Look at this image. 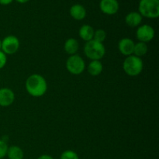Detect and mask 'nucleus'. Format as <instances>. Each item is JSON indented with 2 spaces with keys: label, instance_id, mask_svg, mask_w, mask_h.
I'll list each match as a JSON object with an SVG mask.
<instances>
[{
  "label": "nucleus",
  "instance_id": "f257e3e1",
  "mask_svg": "<svg viewBox=\"0 0 159 159\" xmlns=\"http://www.w3.org/2000/svg\"><path fill=\"white\" fill-rule=\"evenodd\" d=\"M26 90L31 96L40 97L46 93L48 83L44 78L39 74H33L26 79Z\"/></svg>",
  "mask_w": 159,
  "mask_h": 159
},
{
  "label": "nucleus",
  "instance_id": "f03ea898",
  "mask_svg": "<svg viewBox=\"0 0 159 159\" xmlns=\"http://www.w3.org/2000/svg\"><path fill=\"white\" fill-rule=\"evenodd\" d=\"M84 53L90 60L100 61L105 55L106 48L102 43L92 40L85 43Z\"/></svg>",
  "mask_w": 159,
  "mask_h": 159
},
{
  "label": "nucleus",
  "instance_id": "7ed1b4c3",
  "mask_svg": "<svg viewBox=\"0 0 159 159\" xmlns=\"http://www.w3.org/2000/svg\"><path fill=\"white\" fill-rule=\"evenodd\" d=\"M138 12L142 17L156 19L159 16V0H140Z\"/></svg>",
  "mask_w": 159,
  "mask_h": 159
},
{
  "label": "nucleus",
  "instance_id": "20e7f679",
  "mask_svg": "<svg viewBox=\"0 0 159 159\" xmlns=\"http://www.w3.org/2000/svg\"><path fill=\"white\" fill-rule=\"evenodd\" d=\"M124 71L127 75L134 76L139 75L144 68V63L141 57H136L134 55L127 56L123 63Z\"/></svg>",
  "mask_w": 159,
  "mask_h": 159
},
{
  "label": "nucleus",
  "instance_id": "39448f33",
  "mask_svg": "<svg viewBox=\"0 0 159 159\" xmlns=\"http://www.w3.org/2000/svg\"><path fill=\"white\" fill-rule=\"evenodd\" d=\"M66 68L71 74L78 75L84 71L85 68V63L83 58L76 54L68 57L66 61Z\"/></svg>",
  "mask_w": 159,
  "mask_h": 159
},
{
  "label": "nucleus",
  "instance_id": "423d86ee",
  "mask_svg": "<svg viewBox=\"0 0 159 159\" xmlns=\"http://www.w3.org/2000/svg\"><path fill=\"white\" fill-rule=\"evenodd\" d=\"M20 48V40L16 36H6L2 40L1 51L6 55H11L16 52Z\"/></svg>",
  "mask_w": 159,
  "mask_h": 159
},
{
  "label": "nucleus",
  "instance_id": "0eeeda50",
  "mask_svg": "<svg viewBox=\"0 0 159 159\" xmlns=\"http://www.w3.org/2000/svg\"><path fill=\"white\" fill-rule=\"evenodd\" d=\"M155 30L152 26L148 24H144L140 26L136 31V37L140 42H144L147 43L148 42L153 40L155 37Z\"/></svg>",
  "mask_w": 159,
  "mask_h": 159
},
{
  "label": "nucleus",
  "instance_id": "6e6552de",
  "mask_svg": "<svg viewBox=\"0 0 159 159\" xmlns=\"http://www.w3.org/2000/svg\"><path fill=\"white\" fill-rule=\"evenodd\" d=\"M120 8L117 0H100L99 9L107 15H114L118 12Z\"/></svg>",
  "mask_w": 159,
  "mask_h": 159
},
{
  "label": "nucleus",
  "instance_id": "1a4fd4ad",
  "mask_svg": "<svg viewBox=\"0 0 159 159\" xmlns=\"http://www.w3.org/2000/svg\"><path fill=\"white\" fill-rule=\"evenodd\" d=\"M15 100L13 91L9 88L0 89V107H8L12 105Z\"/></svg>",
  "mask_w": 159,
  "mask_h": 159
},
{
  "label": "nucleus",
  "instance_id": "9d476101",
  "mask_svg": "<svg viewBox=\"0 0 159 159\" xmlns=\"http://www.w3.org/2000/svg\"><path fill=\"white\" fill-rule=\"evenodd\" d=\"M134 42L133 40L130 38H123L121 39L118 43V49L119 51L123 54V55L130 56L133 54L134 48Z\"/></svg>",
  "mask_w": 159,
  "mask_h": 159
},
{
  "label": "nucleus",
  "instance_id": "9b49d317",
  "mask_svg": "<svg viewBox=\"0 0 159 159\" xmlns=\"http://www.w3.org/2000/svg\"><path fill=\"white\" fill-rule=\"evenodd\" d=\"M69 13L75 20H82L86 16V9L82 5L75 4L70 8Z\"/></svg>",
  "mask_w": 159,
  "mask_h": 159
},
{
  "label": "nucleus",
  "instance_id": "f8f14e48",
  "mask_svg": "<svg viewBox=\"0 0 159 159\" xmlns=\"http://www.w3.org/2000/svg\"><path fill=\"white\" fill-rule=\"evenodd\" d=\"M143 17L138 12H130L125 16V23L130 27L138 26L142 22Z\"/></svg>",
  "mask_w": 159,
  "mask_h": 159
},
{
  "label": "nucleus",
  "instance_id": "ddd939ff",
  "mask_svg": "<svg viewBox=\"0 0 159 159\" xmlns=\"http://www.w3.org/2000/svg\"><path fill=\"white\" fill-rule=\"evenodd\" d=\"M94 29L93 26L89 24H84L80 27L79 31V37L84 41L88 42L93 39V35H94Z\"/></svg>",
  "mask_w": 159,
  "mask_h": 159
},
{
  "label": "nucleus",
  "instance_id": "4468645a",
  "mask_svg": "<svg viewBox=\"0 0 159 159\" xmlns=\"http://www.w3.org/2000/svg\"><path fill=\"white\" fill-rule=\"evenodd\" d=\"M79 48V42L75 38H69L65 41L64 44V50L67 54L71 55L76 54Z\"/></svg>",
  "mask_w": 159,
  "mask_h": 159
},
{
  "label": "nucleus",
  "instance_id": "2eb2a0df",
  "mask_svg": "<svg viewBox=\"0 0 159 159\" xmlns=\"http://www.w3.org/2000/svg\"><path fill=\"white\" fill-rule=\"evenodd\" d=\"M88 72L92 76H98L102 73L103 65L100 61H91L88 65Z\"/></svg>",
  "mask_w": 159,
  "mask_h": 159
},
{
  "label": "nucleus",
  "instance_id": "dca6fc26",
  "mask_svg": "<svg viewBox=\"0 0 159 159\" xmlns=\"http://www.w3.org/2000/svg\"><path fill=\"white\" fill-rule=\"evenodd\" d=\"M6 156L9 159H23L24 152L23 149L16 145H12L8 148Z\"/></svg>",
  "mask_w": 159,
  "mask_h": 159
},
{
  "label": "nucleus",
  "instance_id": "f3484780",
  "mask_svg": "<svg viewBox=\"0 0 159 159\" xmlns=\"http://www.w3.org/2000/svg\"><path fill=\"white\" fill-rule=\"evenodd\" d=\"M148 50V47L147 43L139 41L134 44L133 55L138 57H141L147 54Z\"/></svg>",
  "mask_w": 159,
  "mask_h": 159
},
{
  "label": "nucleus",
  "instance_id": "a211bd4d",
  "mask_svg": "<svg viewBox=\"0 0 159 159\" xmlns=\"http://www.w3.org/2000/svg\"><path fill=\"white\" fill-rule=\"evenodd\" d=\"M106 38H107V33H106L105 30L102 29H99L94 31V35H93V40L99 42V43H103Z\"/></svg>",
  "mask_w": 159,
  "mask_h": 159
},
{
  "label": "nucleus",
  "instance_id": "6ab92c4d",
  "mask_svg": "<svg viewBox=\"0 0 159 159\" xmlns=\"http://www.w3.org/2000/svg\"><path fill=\"white\" fill-rule=\"evenodd\" d=\"M60 159H79V155L72 150H66L61 155Z\"/></svg>",
  "mask_w": 159,
  "mask_h": 159
},
{
  "label": "nucleus",
  "instance_id": "aec40b11",
  "mask_svg": "<svg viewBox=\"0 0 159 159\" xmlns=\"http://www.w3.org/2000/svg\"><path fill=\"white\" fill-rule=\"evenodd\" d=\"M8 148H9V146H8L6 141L0 139V159H2L6 156Z\"/></svg>",
  "mask_w": 159,
  "mask_h": 159
},
{
  "label": "nucleus",
  "instance_id": "412c9836",
  "mask_svg": "<svg viewBox=\"0 0 159 159\" xmlns=\"http://www.w3.org/2000/svg\"><path fill=\"white\" fill-rule=\"evenodd\" d=\"M6 62H7V56L2 51H0V70L6 66Z\"/></svg>",
  "mask_w": 159,
  "mask_h": 159
},
{
  "label": "nucleus",
  "instance_id": "4be33fe9",
  "mask_svg": "<svg viewBox=\"0 0 159 159\" xmlns=\"http://www.w3.org/2000/svg\"><path fill=\"white\" fill-rule=\"evenodd\" d=\"M13 0H0V5L2 6H8V5L11 4Z\"/></svg>",
  "mask_w": 159,
  "mask_h": 159
},
{
  "label": "nucleus",
  "instance_id": "5701e85b",
  "mask_svg": "<svg viewBox=\"0 0 159 159\" xmlns=\"http://www.w3.org/2000/svg\"><path fill=\"white\" fill-rule=\"evenodd\" d=\"M37 159H54V158L49 155H42L39 156Z\"/></svg>",
  "mask_w": 159,
  "mask_h": 159
},
{
  "label": "nucleus",
  "instance_id": "b1692460",
  "mask_svg": "<svg viewBox=\"0 0 159 159\" xmlns=\"http://www.w3.org/2000/svg\"><path fill=\"white\" fill-rule=\"evenodd\" d=\"M16 2H18L19 3H22V4H24V3H26L27 2H29L30 0H16Z\"/></svg>",
  "mask_w": 159,
  "mask_h": 159
},
{
  "label": "nucleus",
  "instance_id": "393cba45",
  "mask_svg": "<svg viewBox=\"0 0 159 159\" xmlns=\"http://www.w3.org/2000/svg\"><path fill=\"white\" fill-rule=\"evenodd\" d=\"M1 48H2V40L0 39V51H1Z\"/></svg>",
  "mask_w": 159,
  "mask_h": 159
}]
</instances>
